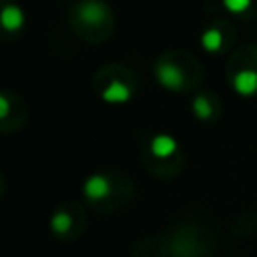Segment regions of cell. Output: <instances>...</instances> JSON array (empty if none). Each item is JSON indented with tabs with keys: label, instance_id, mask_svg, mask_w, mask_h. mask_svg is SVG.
Here are the masks:
<instances>
[{
	"label": "cell",
	"instance_id": "9c48e42d",
	"mask_svg": "<svg viewBox=\"0 0 257 257\" xmlns=\"http://www.w3.org/2000/svg\"><path fill=\"white\" fill-rule=\"evenodd\" d=\"M50 229L58 235H64L72 229V217L66 213V211H56L52 217H50Z\"/></svg>",
	"mask_w": 257,
	"mask_h": 257
},
{
	"label": "cell",
	"instance_id": "8fae6325",
	"mask_svg": "<svg viewBox=\"0 0 257 257\" xmlns=\"http://www.w3.org/2000/svg\"><path fill=\"white\" fill-rule=\"evenodd\" d=\"M251 0H223V6L233 14H243L249 8Z\"/></svg>",
	"mask_w": 257,
	"mask_h": 257
},
{
	"label": "cell",
	"instance_id": "7a4b0ae2",
	"mask_svg": "<svg viewBox=\"0 0 257 257\" xmlns=\"http://www.w3.org/2000/svg\"><path fill=\"white\" fill-rule=\"evenodd\" d=\"M155 76H157L159 84L165 86L167 90H181L185 84L183 70L173 62H159L155 68Z\"/></svg>",
	"mask_w": 257,
	"mask_h": 257
},
{
	"label": "cell",
	"instance_id": "52a82bcc",
	"mask_svg": "<svg viewBox=\"0 0 257 257\" xmlns=\"http://www.w3.org/2000/svg\"><path fill=\"white\" fill-rule=\"evenodd\" d=\"M177 149H179L177 141H175L171 135H165V133L155 135L153 141H151V153H153L155 157H159V159H169V157H173V155L177 153Z\"/></svg>",
	"mask_w": 257,
	"mask_h": 257
},
{
	"label": "cell",
	"instance_id": "7c38bea8",
	"mask_svg": "<svg viewBox=\"0 0 257 257\" xmlns=\"http://www.w3.org/2000/svg\"><path fill=\"white\" fill-rule=\"evenodd\" d=\"M8 114H10V100L4 94H0V118H6Z\"/></svg>",
	"mask_w": 257,
	"mask_h": 257
},
{
	"label": "cell",
	"instance_id": "277c9868",
	"mask_svg": "<svg viewBox=\"0 0 257 257\" xmlns=\"http://www.w3.org/2000/svg\"><path fill=\"white\" fill-rule=\"evenodd\" d=\"M131 96H133V90H131V86L128 84H124L122 80H110L104 88H102V92H100V98L106 102V104H124L126 100H131Z\"/></svg>",
	"mask_w": 257,
	"mask_h": 257
},
{
	"label": "cell",
	"instance_id": "8992f818",
	"mask_svg": "<svg viewBox=\"0 0 257 257\" xmlns=\"http://www.w3.org/2000/svg\"><path fill=\"white\" fill-rule=\"evenodd\" d=\"M233 88L241 94V96H253L257 92V72L251 68L239 70L233 76Z\"/></svg>",
	"mask_w": 257,
	"mask_h": 257
},
{
	"label": "cell",
	"instance_id": "3957f363",
	"mask_svg": "<svg viewBox=\"0 0 257 257\" xmlns=\"http://www.w3.org/2000/svg\"><path fill=\"white\" fill-rule=\"evenodd\" d=\"M26 24V14L18 4H6L0 10V26L8 32H18Z\"/></svg>",
	"mask_w": 257,
	"mask_h": 257
},
{
	"label": "cell",
	"instance_id": "6da1fadb",
	"mask_svg": "<svg viewBox=\"0 0 257 257\" xmlns=\"http://www.w3.org/2000/svg\"><path fill=\"white\" fill-rule=\"evenodd\" d=\"M76 14L88 26H98V24L106 22L108 16H110L108 6L104 2H100V0H82L76 6Z\"/></svg>",
	"mask_w": 257,
	"mask_h": 257
},
{
	"label": "cell",
	"instance_id": "ba28073f",
	"mask_svg": "<svg viewBox=\"0 0 257 257\" xmlns=\"http://www.w3.org/2000/svg\"><path fill=\"white\" fill-rule=\"evenodd\" d=\"M201 46H203L207 52H217V50H221V46H223V34H221L217 28L205 30L203 36H201Z\"/></svg>",
	"mask_w": 257,
	"mask_h": 257
},
{
	"label": "cell",
	"instance_id": "5b68a950",
	"mask_svg": "<svg viewBox=\"0 0 257 257\" xmlns=\"http://www.w3.org/2000/svg\"><path fill=\"white\" fill-rule=\"evenodd\" d=\"M82 191L90 201H100L110 193V183H108V179L104 175H90L84 181Z\"/></svg>",
	"mask_w": 257,
	"mask_h": 257
},
{
	"label": "cell",
	"instance_id": "30bf717a",
	"mask_svg": "<svg viewBox=\"0 0 257 257\" xmlns=\"http://www.w3.org/2000/svg\"><path fill=\"white\" fill-rule=\"evenodd\" d=\"M193 112H195V116L199 120H207L213 114V106H211L209 98L203 96V94H197L195 100H193Z\"/></svg>",
	"mask_w": 257,
	"mask_h": 257
}]
</instances>
